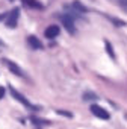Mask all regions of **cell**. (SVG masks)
<instances>
[{"instance_id":"1","label":"cell","mask_w":127,"mask_h":129,"mask_svg":"<svg viewBox=\"0 0 127 129\" xmlns=\"http://www.w3.org/2000/svg\"><path fill=\"white\" fill-rule=\"evenodd\" d=\"M60 20H62V23H64V27L68 30V34H71V35H73V34L76 32L74 18H73V15H71V14H64V15L60 17Z\"/></svg>"},{"instance_id":"2","label":"cell","mask_w":127,"mask_h":129,"mask_svg":"<svg viewBox=\"0 0 127 129\" xmlns=\"http://www.w3.org/2000/svg\"><path fill=\"white\" fill-rule=\"evenodd\" d=\"M9 91H11L12 97H15V99H17L20 103H23L24 106H27V108H30V109H36V108H35V106H33V105H32V103H30V102H29V100H27V99L23 96V94H20V93L15 90V88H12V87H11V88H9Z\"/></svg>"},{"instance_id":"3","label":"cell","mask_w":127,"mask_h":129,"mask_svg":"<svg viewBox=\"0 0 127 129\" xmlns=\"http://www.w3.org/2000/svg\"><path fill=\"white\" fill-rule=\"evenodd\" d=\"M18 15H20V9L15 8L14 11H11V14L6 17V26L8 27H15L17 21H18Z\"/></svg>"},{"instance_id":"4","label":"cell","mask_w":127,"mask_h":129,"mask_svg":"<svg viewBox=\"0 0 127 129\" xmlns=\"http://www.w3.org/2000/svg\"><path fill=\"white\" fill-rule=\"evenodd\" d=\"M91 111H92V114H94L95 117H98V118H101V120H107V118H109V112H107L104 108L98 106V105H92V106H91Z\"/></svg>"},{"instance_id":"5","label":"cell","mask_w":127,"mask_h":129,"mask_svg":"<svg viewBox=\"0 0 127 129\" xmlns=\"http://www.w3.org/2000/svg\"><path fill=\"white\" fill-rule=\"evenodd\" d=\"M59 32H60V29H59V26H56V24H51V26H48V27L45 29V32H44V35H45V38H48V40H51V38H56V37L59 35Z\"/></svg>"},{"instance_id":"6","label":"cell","mask_w":127,"mask_h":129,"mask_svg":"<svg viewBox=\"0 0 127 129\" xmlns=\"http://www.w3.org/2000/svg\"><path fill=\"white\" fill-rule=\"evenodd\" d=\"M3 62L8 66V69L14 73V75H17V76H23V70L17 66V64H14L12 61H9V59H3Z\"/></svg>"},{"instance_id":"7","label":"cell","mask_w":127,"mask_h":129,"mask_svg":"<svg viewBox=\"0 0 127 129\" xmlns=\"http://www.w3.org/2000/svg\"><path fill=\"white\" fill-rule=\"evenodd\" d=\"M27 44H29L33 50H39V49H42V44H41L39 38H36V37H33V35H29V37H27Z\"/></svg>"},{"instance_id":"8","label":"cell","mask_w":127,"mask_h":129,"mask_svg":"<svg viewBox=\"0 0 127 129\" xmlns=\"http://www.w3.org/2000/svg\"><path fill=\"white\" fill-rule=\"evenodd\" d=\"M24 3L30 8H41V3L36 2V0H24Z\"/></svg>"},{"instance_id":"9","label":"cell","mask_w":127,"mask_h":129,"mask_svg":"<svg viewBox=\"0 0 127 129\" xmlns=\"http://www.w3.org/2000/svg\"><path fill=\"white\" fill-rule=\"evenodd\" d=\"M73 8H74L76 11H79V12H86V11H88V9H86L82 3H79V2H74V3H73Z\"/></svg>"},{"instance_id":"10","label":"cell","mask_w":127,"mask_h":129,"mask_svg":"<svg viewBox=\"0 0 127 129\" xmlns=\"http://www.w3.org/2000/svg\"><path fill=\"white\" fill-rule=\"evenodd\" d=\"M104 44H106V50H107V53H109V55H110L112 58H115V53H113V49H112L110 43H109V41H106Z\"/></svg>"},{"instance_id":"11","label":"cell","mask_w":127,"mask_h":129,"mask_svg":"<svg viewBox=\"0 0 127 129\" xmlns=\"http://www.w3.org/2000/svg\"><path fill=\"white\" fill-rule=\"evenodd\" d=\"M83 99H85V100H94V99H97V96L92 94V93H85V94H83Z\"/></svg>"},{"instance_id":"12","label":"cell","mask_w":127,"mask_h":129,"mask_svg":"<svg viewBox=\"0 0 127 129\" xmlns=\"http://www.w3.org/2000/svg\"><path fill=\"white\" fill-rule=\"evenodd\" d=\"M115 2L121 6V8H124V9H127V0H115Z\"/></svg>"},{"instance_id":"13","label":"cell","mask_w":127,"mask_h":129,"mask_svg":"<svg viewBox=\"0 0 127 129\" xmlns=\"http://www.w3.org/2000/svg\"><path fill=\"white\" fill-rule=\"evenodd\" d=\"M57 114H60V115H67V117H71V114H70V112H65V111H57Z\"/></svg>"},{"instance_id":"14","label":"cell","mask_w":127,"mask_h":129,"mask_svg":"<svg viewBox=\"0 0 127 129\" xmlns=\"http://www.w3.org/2000/svg\"><path fill=\"white\" fill-rule=\"evenodd\" d=\"M3 96H5V88H3V87H0V99H2Z\"/></svg>"},{"instance_id":"15","label":"cell","mask_w":127,"mask_h":129,"mask_svg":"<svg viewBox=\"0 0 127 129\" xmlns=\"http://www.w3.org/2000/svg\"><path fill=\"white\" fill-rule=\"evenodd\" d=\"M0 44H2V41H0Z\"/></svg>"}]
</instances>
